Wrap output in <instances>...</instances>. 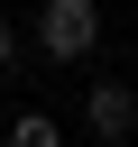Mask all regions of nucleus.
Instances as JSON below:
<instances>
[{"mask_svg": "<svg viewBox=\"0 0 138 147\" xmlns=\"http://www.w3.org/2000/svg\"><path fill=\"white\" fill-rule=\"evenodd\" d=\"M9 64H18V28L0 18V83H9Z\"/></svg>", "mask_w": 138, "mask_h": 147, "instance_id": "obj_4", "label": "nucleus"}, {"mask_svg": "<svg viewBox=\"0 0 138 147\" xmlns=\"http://www.w3.org/2000/svg\"><path fill=\"white\" fill-rule=\"evenodd\" d=\"M9 147H64V129H55L46 110H18V119H9Z\"/></svg>", "mask_w": 138, "mask_h": 147, "instance_id": "obj_3", "label": "nucleus"}, {"mask_svg": "<svg viewBox=\"0 0 138 147\" xmlns=\"http://www.w3.org/2000/svg\"><path fill=\"white\" fill-rule=\"evenodd\" d=\"M83 119H92V138H129L138 129V92L129 83H92L83 92Z\"/></svg>", "mask_w": 138, "mask_h": 147, "instance_id": "obj_2", "label": "nucleus"}, {"mask_svg": "<svg viewBox=\"0 0 138 147\" xmlns=\"http://www.w3.org/2000/svg\"><path fill=\"white\" fill-rule=\"evenodd\" d=\"M37 46H46L55 64H83V55L101 46V0H46V9H37Z\"/></svg>", "mask_w": 138, "mask_h": 147, "instance_id": "obj_1", "label": "nucleus"}, {"mask_svg": "<svg viewBox=\"0 0 138 147\" xmlns=\"http://www.w3.org/2000/svg\"><path fill=\"white\" fill-rule=\"evenodd\" d=\"M92 147H120V138H92Z\"/></svg>", "mask_w": 138, "mask_h": 147, "instance_id": "obj_5", "label": "nucleus"}]
</instances>
